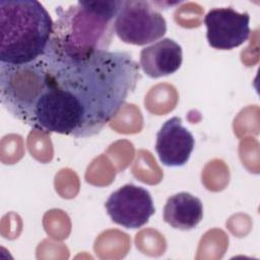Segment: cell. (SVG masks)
<instances>
[{
	"label": "cell",
	"mask_w": 260,
	"mask_h": 260,
	"mask_svg": "<svg viewBox=\"0 0 260 260\" xmlns=\"http://www.w3.org/2000/svg\"><path fill=\"white\" fill-rule=\"evenodd\" d=\"M105 207L112 221L126 229L143 226L155 212L150 193L134 184H126L113 192Z\"/></svg>",
	"instance_id": "8992f818"
},
{
	"label": "cell",
	"mask_w": 260,
	"mask_h": 260,
	"mask_svg": "<svg viewBox=\"0 0 260 260\" xmlns=\"http://www.w3.org/2000/svg\"><path fill=\"white\" fill-rule=\"evenodd\" d=\"M181 46L170 38L143 48L140 52L139 66L150 78H158L175 73L182 65Z\"/></svg>",
	"instance_id": "9c48e42d"
},
{
	"label": "cell",
	"mask_w": 260,
	"mask_h": 260,
	"mask_svg": "<svg viewBox=\"0 0 260 260\" xmlns=\"http://www.w3.org/2000/svg\"><path fill=\"white\" fill-rule=\"evenodd\" d=\"M195 141L192 133L183 126L179 117L166 121L156 134L154 149L162 165L182 167L190 158Z\"/></svg>",
	"instance_id": "ba28073f"
},
{
	"label": "cell",
	"mask_w": 260,
	"mask_h": 260,
	"mask_svg": "<svg viewBox=\"0 0 260 260\" xmlns=\"http://www.w3.org/2000/svg\"><path fill=\"white\" fill-rule=\"evenodd\" d=\"M122 2L77 1L66 9L58 7V18L48 49L71 58H82L100 50H108Z\"/></svg>",
	"instance_id": "7a4b0ae2"
},
{
	"label": "cell",
	"mask_w": 260,
	"mask_h": 260,
	"mask_svg": "<svg viewBox=\"0 0 260 260\" xmlns=\"http://www.w3.org/2000/svg\"><path fill=\"white\" fill-rule=\"evenodd\" d=\"M43 58L53 81L82 106L85 137L100 133L116 116L141 77L140 66L128 52L100 50L71 58L47 49Z\"/></svg>",
	"instance_id": "6da1fadb"
},
{
	"label": "cell",
	"mask_w": 260,
	"mask_h": 260,
	"mask_svg": "<svg viewBox=\"0 0 260 260\" xmlns=\"http://www.w3.org/2000/svg\"><path fill=\"white\" fill-rule=\"evenodd\" d=\"M48 83L49 72L43 56L25 64L0 63L1 104L14 118L29 126Z\"/></svg>",
	"instance_id": "277c9868"
},
{
	"label": "cell",
	"mask_w": 260,
	"mask_h": 260,
	"mask_svg": "<svg viewBox=\"0 0 260 260\" xmlns=\"http://www.w3.org/2000/svg\"><path fill=\"white\" fill-rule=\"evenodd\" d=\"M54 22L36 0L0 1V63L25 64L46 53Z\"/></svg>",
	"instance_id": "3957f363"
},
{
	"label": "cell",
	"mask_w": 260,
	"mask_h": 260,
	"mask_svg": "<svg viewBox=\"0 0 260 260\" xmlns=\"http://www.w3.org/2000/svg\"><path fill=\"white\" fill-rule=\"evenodd\" d=\"M202 218L201 200L187 192H180L169 197L164 207V220L177 230H192Z\"/></svg>",
	"instance_id": "30bf717a"
},
{
	"label": "cell",
	"mask_w": 260,
	"mask_h": 260,
	"mask_svg": "<svg viewBox=\"0 0 260 260\" xmlns=\"http://www.w3.org/2000/svg\"><path fill=\"white\" fill-rule=\"evenodd\" d=\"M117 37L126 44L144 46L167 32L165 17L147 1H123L114 21Z\"/></svg>",
	"instance_id": "5b68a950"
},
{
	"label": "cell",
	"mask_w": 260,
	"mask_h": 260,
	"mask_svg": "<svg viewBox=\"0 0 260 260\" xmlns=\"http://www.w3.org/2000/svg\"><path fill=\"white\" fill-rule=\"evenodd\" d=\"M209 46L217 50H232L244 44L250 37V15L232 7L213 8L204 17Z\"/></svg>",
	"instance_id": "52a82bcc"
}]
</instances>
